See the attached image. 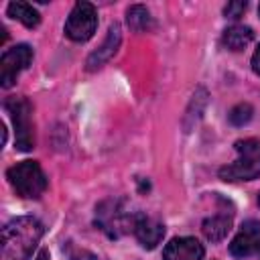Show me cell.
Returning <instances> with one entry per match:
<instances>
[{
	"label": "cell",
	"mask_w": 260,
	"mask_h": 260,
	"mask_svg": "<svg viewBox=\"0 0 260 260\" xmlns=\"http://www.w3.org/2000/svg\"><path fill=\"white\" fill-rule=\"evenodd\" d=\"M260 252V221L248 219L230 244V254L236 258H248Z\"/></svg>",
	"instance_id": "ba28073f"
},
{
	"label": "cell",
	"mask_w": 260,
	"mask_h": 260,
	"mask_svg": "<svg viewBox=\"0 0 260 260\" xmlns=\"http://www.w3.org/2000/svg\"><path fill=\"white\" fill-rule=\"evenodd\" d=\"M32 61V49L24 43L14 45L2 53L0 59V85L4 89L12 87L20 71H24Z\"/></svg>",
	"instance_id": "52a82bcc"
},
{
	"label": "cell",
	"mask_w": 260,
	"mask_h": 260,
	"mask_svg": "<svg viewBox=\"0 0 260 260\" xmlns=\"http://www.w3.org/2000/svg\"><path fill=\"white\" fill-rule=\"evenodd\" d=\"M252 39H254V30L244 24H234V26L225 28L221 35V43L230 51H242L244 47H248L252 43Z\"/></svg>",
	"instance_id": "4fadbf2b"
},
{
	"label": "cell",
	"mask_w": 260,
	"mask_h": 260,
	"mask_svg": "<svg viewBox=\"0 0 260 260\" xmlns=\"http://www.w3.org/2000/svg\"><path fill=\"white\" fill-rule=\"evenodd\" d=\"M120 41H122V30H120V24L114 22V24H110L104 43H102V45L87 57V61H85L87 71H98L100 67H104V65L114 57V53L118 51Z\"/></svg>",
	"instance_id": "30bf717a"
},
{
	"label": "cell",
	"mask_w": 260,
	"mask_h": 260,
	"mask_svg": "<svg viewBox=\"0 0 260 260\" xmlns=\"http://www.w3.org/2000/svg\"><path fill=\"white\" fill-rule=\"evenodd\" d=\"M6 177L14 193L24 199H39L47 189V175L37 160L16 162L6 171Z\"/></svg>",
	"instance_id": "3957f363"
},
{
	"label": "cell",
	"mask_w": 260,
	"mask_h": 260,
	"mask_svg": "<svg viewBox=\"0 0 260 260\" xmlns=\"http://www.w3.org/2000/svg\"><path fill=\"white\" fill-rule=\"evenodd\" d=\"M126 22L134 32H150L154 28V18L150 16V10L142 4H132L126 10Z\"/></svg>",
	"instance_id": "5bb4252c"
},
{
	"label": "cell",
	"mask_w": 260,
	"mask_h": 260,
	"mask_svg": "<svg viewBox=\"0 0 260 260\" xmlns=\"http://www.w3.org/2000/svg\"><path fill=\"white\" fill-rule=\"evenodd\" d=\"M258 205H260V193H258Z\"/></svg>",
	"instance_id": "ffe728a7"
},
{
	"label": "cell",
	"mask_w": 260,
	"mask_h": 260,
	"mask_svg": "<svg viewBox=\"0 0 260 260\" xmlns=\"http://www.w3.org/2000/svg\"><path fill=\"white\" fill-rule=\"evenodd\" d=\"M35 260H51V258H49V252H47V250H41Z\"/></svg>",
	"instance_id": "d6986e66"
},
{
	"label": "cell",
	"mask_w": 260,
	"mask_h": 260,
	"mask_svg": "<svg viewBox=\"0 0 260 260\" xmlns=\"http://www.w3.org/2000/svg\"><path fill=\"white\" fill-rule=\"evenodd\" d=\"M258 12H260V8H258Z\"/></svg>",
	"instance_id": "44dd1931"
},
{
	"label": "cell",
	"mask_w": 260,
	"mask_h": 260,
	"mask_svg": "<svg viewBox=\"0 0 260 260\" xmlns=\"http://www.w3.org/2000/svg\"><path fill=\"white\" fill-rule=\"evenodd\" d=\"M252 69L260 75V45H258V49H256L254 55H252Z\"/></svg>",
	"instance_id": "ac0fdd59"
},
{
	"label": "cell",
	"mask_w": 260,
	"mask_h": 260,
	"mask_svg": "<svg viewBox=\"0 0 260 260\" xmlns=\"http://www.w3.org/2000/svg\"><path fill=\"white\" fill-rule=\"evenodd\" d=\"M238 156L234 162L219 169V179L228 183L238 181H254L260 177V140L244 138L234 144Z\"/></svg>",
	"instance_id": "7a4b0ae2"
},
{
	"label": "cell",
	"mask_w": 260,
	"mask_h": 260,
	"mask_svg": "<svg viewBox=\"0 0 260 260\" xmlns=\"http://www.w3.org/2000/svg\"><path fill=\"white\" fill-rule=\"evenodd\" d=\"M132 232H134V236H136V240L140 242L142 248L152 250L160 244V240L165 236V225L156 217H150L146 213H136Z\"/></svg>",
	"instance_id": "9c48e42d"
},
{
	"label": "cell",
	"mask_w": 260,
	"mask_h": 260,
	"mask_svg": "<svg viewBox=\"0 0 260 260\" xmlns=\"http://www.w3.org/2000/svg\"><path fill=\"white\" fill-rule=\"evenodd\" d=\"M205 254L203 246L195 238H173L165 250H162V260H201Z\"/></svg>",
	"instance_id": "8fae6325"
},
{
	"label": "cell",
	"mask_w": 260,
	"mask_h": 260,
	"mask_svg": "<svg viewBox=\"0 0 260 260\" xmlns=\"http://www.w3.org/2000/svg\"><path fill=\"white\" fill-rule=\"evenodd\" d=\"M246 8H248V2H228V6L223 8V14L228 18H240L244 16Z\"/></svg>",
	"instance_id": "e0dca14e"
},
{
	"label": "cell",
	"mask_w": 260,
	"mask_h": 260,
	"mask_svg": "<svg viewBox=\"0 0 260 260\" xmlns=\"http://www.w3.org/2000/svg\"><path fill=\"white\" fill-rule=\"evenodd\" d=\"M98 28V10L93 4L89 2H77L73 6V10L67 16L65 22V35L75 41V43H83L87 39L93 37Z\"/></svg>",
	"instance_id": "8992f818"
},
{
	"label": "cell",
	"mask_w": 260,
	"mask_h": 260,
	"mask_svg": "<svg viewBox=\"0 0 260 260\" xmlns=\"http://www.w3.org/2000/svg\"><path fill=\"white\" fill-rule=\"evenodd\" d=\"M43 234L45 228L39 219L30 215L14 217L2 228L0 260H28Z\"/></svg>",
	"instance_id": "6da1fadb"
},
{
	"label": "cell",
	"mask_w": 260,
	"mask_h": 260,
	"mask_svg": "<svg viewBox=\"0 0 260 260\" xmlns=\"http://www.w3.org/2000/svg\"><path fill=\"white\" fill-rule=\"evenodd\" d=\"M136 213H128L122 199H106L95 207V225L108 238H120L134 225Z\"/></svg>",
	"instance_id": "277c9868"
},
{
	"label": "cell",
	"mask_w": 260,
	"mask_h": 260,
	"mask_svg": "<svg viewBox=\"0 0 260 260\" xmlns=\"http://www.w3.org/2000/svg\"><path fill=\"white\" fill-rule=\"evenodd\" d=\"M232 230V213H215L201 223V232L209 242H221Z\"/></svg>",
	"instance_id": "7c38bea8"
},
{
	"label": "cell",
	"mask_w": 260,
	"mask_h": 260,
	"mask_svg": "<svg viewBox=\"0 0 260 260\" xmlns=\"http://www.w3.org/2000/svg\"><path fill=\"white\" fill-rule=\"evenodd\" d=\"M6 12L10 18L20 20L28 28H35L41 22V14L37 12V8H32V4H26V2H10L6 6Z\"/></svg>",
	"instance_id": "9a60e30c"
},
{
	"label": "cell",
	"mask_w": 260,
	"mask_h": 260,
	"mask_svg": "<svg viewBox=\"0 0 260 260\" xmlns=\"http://www.w3.org/2000/svg\"><path fill=\"white\" fill-rule=\"evenodd\" d=\"M4 108L8 110L12 124H14V144L18 150L28 152L35 148V130H32V106L26 98H6Z\"/></svg>",
	"instance_id": "5b68a950"
},
{
	"label": "cell",
	"mask_w": 260,
	"mask_h": 260,
	"mask_svg": "<svg viewBox=\"0 0 260 260\" xmlns=\"http://www.w3.org/2000/svg\"><path fill=\"white\" fill-rule=\"evenodd\" d=\"M252 114H254V110H252L250 104H238V106H234L230 110L228 118H230V122L234 126H244V124H248L252 120Z\"/></svg>",
	"instance_id": "2e32d148"
}]
</instances>
